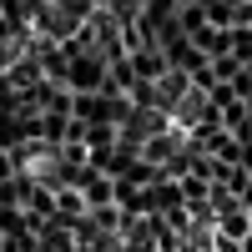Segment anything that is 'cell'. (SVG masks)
Returning <instances> with one entry per match:
<instances>
[{
	"instance_id": "cell-1",
	"label": "cell",
	"mask_w": 252,
	"mask_h": 252,
	"mask_svg": "<svg viewBox=\"0 0 252 252\" xmlns=\"http://www.w3.org/2000/svg\"><path fill=\"white\" fill-rule=\"evenodd\" d=\"M0 252H10V237H5V232H0Z\"/></svg>"
},
{
	"instance_id": "cell-2",
	"label": "cell",
	"mask_w": 252,
	"mask_h": 252,
	"mask_svg": "<svg viewBox=\"0 0 252 252\" xmlns=\"http://www.w3.org/2000/svg\"><path fill=\"white\" fill-rule=\"evenodd\" d=\"M242 252H252V232H247V237H242Z\"/></svg>"
}]
</instances>
